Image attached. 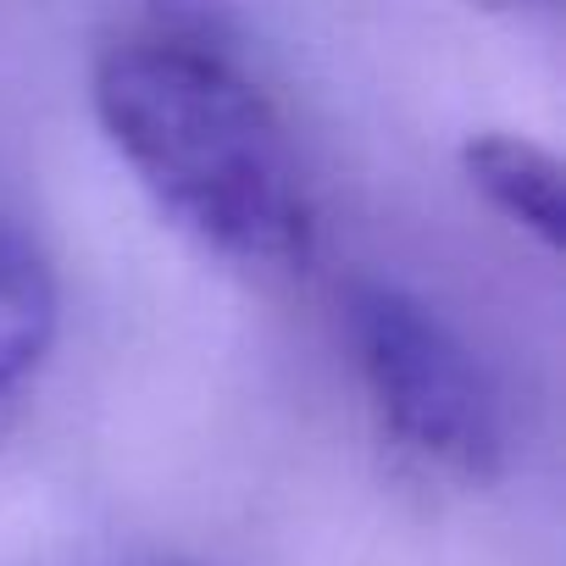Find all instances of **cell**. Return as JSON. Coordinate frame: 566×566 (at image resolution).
Listing matches in <instances>:
<instances>
[{"label": "cell", "mask_w": 566, "mask_h": 566, "mask_svg": "<svg viewBox=\"0 0 566 566\" xmlns=\"http://www.w3.org/2000/svg\"><path fill=\"white\" fill-rule=\"evenodd\" d=\"M461 178L472 184V195L494 217H505L538 250H560V239H566V184H560L555 150H544L527 134L489 128V134H472L461 145Z\"/></svg>", "instance_id": "4"}, {"label": "cell", "mask_w": 566, "mask_h": 566, "mask_svg": "<svg viewBox=\"0 0 566 566\" xmlns=\"http://www.w3.org/2000/svg\"><path fill=\"white\" fill-rule=\"evenodd\" d=\"M56 328H62V290L51 255L40 250L34 233L0 217V439L23 417L29 389L51 361Z\"/></svg>", "instance_id": "3"}, {"label": "cell", "mask_w": 566, "mask_h": 566, "mask_svg": "<svg viewBox=\"0 0 566 566\" xmlns=\"http://www.w3.org/2000/svg\"><path fill=\"white\" fill-rule=\"evenodd\" d=\"M90 106L150 206L244 277H295L317 206L295 134L244 67L239 34L139 23L95 51Z\"/></svg>", "instance_id": "1"}, {"label": "cell", "mask_w": 566, "mask_h": 566, "mask_svg": "<svg viewBox=\"0 0 566 566\" xmlns=\"http://www.w3.org/2000/svg\"><path fill=\"white\" fill-rule=\"evenodd\" d=\"M345 339L378 428L422 467L483 483L505 461V400L472 345L400 283L361 277Z\"/></svg>", "instance_id": "2"}, {"label": "cell", "mask_w": 566, "mask_h": 566, "mask_svg": "<svg viewBox=\"0 0 566 566\" xmlns=\"http://www.w3.org/2000/svg\"><path fill=\"white\" fill-rule=\"evenodd\" d=\"M145 23L178 34H239L233 0H145Z\"/></svg>", "instance_id": "5"}, {"label": "cell", "mask_w": 566, "mask_h": 566, "mask_svg": "<svg viewBox=\"0 0 566 566\" xmlns=\"http://www.w3.org/2000/svg\"><path fill=\"white\" fill-rule=\"evenodd\" d=\"M478 7H505V12H522V7H549V0H478Z\"/></svg>", "instance_id": "6"}]
</instances>
